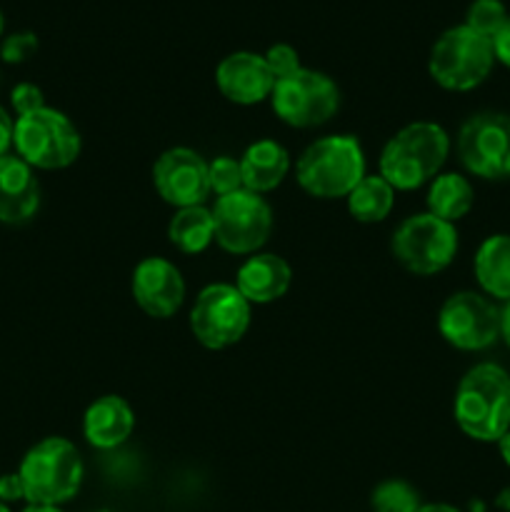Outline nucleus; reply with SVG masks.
<instances>
[{
    "instance_id": "f257e3e1",
    "label": "nucleus",
    "mask_w": 510,
    "mask_h": 512,
    "mask_svg": "<svg viewBox=\"0 0 510 512\" xmlns=\"http://www.w3.org/2000/svg\"><path fill=\"white\" fill-rule=\"evenodd\" d=\"M455 423L478 443H498L510 430V375L498 363H478L460 378Z\"/></svg>"
},
{
    "instance_id": "f03ea898",
    "label": "nucleus",
    "mask_w": 510,
    "mask_h": 512,
    "mask_svg": "<svg viewBox=\"0 0 510 512\" xmlns=\"http://www.w3.org/2000/svg\"><path fill=\"white\" fill-rule=\"evenodd\" d=\"M450 153V138L438 123L418 120L405 125L380 153V175L395 190H415L440 175Z\"/></svg>"
},
{
    "instance_id": "7ed1b4c3",
    "label": "nucleus",
    "mask_w": 510,
    "mask_h": 512,
    "mask_svg": "<svg viewBox=\"0 0 510 512\" xmlns=\"http://www.w3.org/2000/svg\"><path fill=\"white\" fill-rule=\"evenodd\" d=\"M298 185L313 198H348L365 178V155L355 135H325L315 140L295 165Z\"/></svg>"
},
{
    "instance_id": "20e7f679",
    "label": "nucleus",
    "mask_w": 510,
    "mask_h": 512,
    "mask_svg": "<svg viewBox=\"0 0 510 512\" xmlns=\"http://www.w3.org/2000/svg\"><path fill=\"white\" fill-rule=\"evenodd\" d=\"M83 458L65 438H45L25 453L20 463L25 500L30 505H63L83 485Z\"/></svg>"
},
{
    "instance_id": "39448f33",
    "label": "nucleus",
    "mask_w": 510,
    "mask_h": 512,
    "mask_svg": "<svg viewBox=\"0 0 510 512\" xmlns=\"http://www.w3.org/2000/svg\"><path fill=\"white\" fill-rule=\"evenodd\" d=\"M493 43L468 25L448 28L430 48L428 73L435 83L450 93H468L493 73Z\"/></svg>"
},
{
    "instance_id": "423d86ee",
    "label": "nucleus",
    "mask_w": 510,
    "mask_h": 512,
    "mask_svg": "<svg viewBox=\"0 0 510 512\" xmlns=\"http://www.w3.org/2000/svg\"><path fill=\"white\" fill-rule=\"evenodd\" d=\"M13 145L30 168L63 170L78 160L83 143L68 115L45 105L15 120Z\"/></svg>"
},
{
    "instance_id": "0eeeda50",
    "label": "nucleus",
    "mask_w": 510,
    "mask_h": 512,
    "mask_svg": "<svg viewBox=\"0 0 510 512\" xmlns=\"http://www.w3.org/2000/svg\"><path fill=\"white\" fill-rule=\"evenodd\" d=\"M390 250L408 273L435 275L458 255V230L430 213L410 215L395 228Z\"/></svg>"
},
{
    "instance_id": "6e6552de",
    "label": "nucleus",
    "mask_w": 510,
    "mask_h": 512,
    "mask_svg": "<svg viewBox=\"0 0 510 512\" xmlns=\"http://www.w3.org/2000/svg\"><path fill=\"white\" fill-rule=\"evenodd\" d=\"M275 115L293 128H318L325 125L340 108V90L320 70L300 68L288 78L275 80L270 93Z\"/></svg>"
},
{
    "instance_id": "1a4fd4ad",
    "label": "nucleus",
    "mask_w": 510,
    "mask_h": 512,
    "mask_svg": "<svg viewBox=\"0 0 510 512\" xmlns=\"http://www.w3.org/2000/svg\"><path fill=\"white\" fill-rule=\"evenodd\" d=\"M210 213L215 243L230 255H255L273 233V210L268 200L245 188L215 200Z\"/></svg>"
},
{
    "instance_id": "9d476101",
    "label": "nucleus",
    "mask_w": 510,
    "mask_h": 512,
    "mask_svg": "<svg viewBox=\"0 0 510 512\" xmlns=\"http://www.w3.org/2000/svg\"><path fill=\"white\" fill-rule=\"evenodd\" d=\"M250 328V303L230 283L203 288L190 310V330L208 350H223L238 343Z\"/></svg>"
},
{
    "instance_id": "9b49d317",
    "label": "nucleus",
    "mask_w": 510,
    "mask_h": 512,
    "mask_svg": "<svg viewBox=\"0 0 510 512\" xmlns=\"http://www.w3.org/2000/svg\"><path fill=\"white\" fill-rule=\"evenodd\" d=\"M458 158L470 175L483 180L510 178V115L478 113L470 115L458 133Z\"/></svg>"
},
{
    "instance_id": "f8f14e48",
    "label": "nucleus",
    "mask_w": 510,
    "mask_h": 512,
    "mask_svg": "<svg viewBox=\"0 0 510 512\" xmlns=\"http://www.w3.org/2000/svg\"><path fill=\"white\" fill-rule=\"evenodd\" d=\"M438 330L453 348L478 353L500 340V308L488 295L460 290L440 308Z\"/></svg>"
},
{
    "instance_id": "ddd939ff",
    "label": "nucleus",
    "mask_w": 510,
    "mask_h": 512,
    "mask_svg": "<svg viewBox=\"0 0 510 512\" xmlns=\"http://www.w3.org/2000/svg\"><path fill=\"white\" fill-rule=\"evenodd\" d=\"M153 185L173 208L203 205L210 195L208 163L190 148H170L155 160Z\"/></svg>"
},
{
    "instance_id": "4468645a",
    "label": "nucleus",
    "mask_w": 510,
    "mask_h": 512,
    "mask_svg": "<svg viewBox=\"0 0 510 512\" xmlns=\"http://www.w3.org/2000/svg\"><path fill=\"white\" fill-rule=\"evenodd\" d=\"M133 298L150 318H170L185 300L183 273L165 258H145L133 270Z\"/></svg>"
},
{
    "instance_id": "2eb2a0df",
    "label": "nucleus",
    "mask_w": 510,
    "mask_h": 512,
    "mask_svg": "<svg viewBox=\"0 0 510 512\" xmlns=\"http://www.w3.org/2000/svg\"><path fill=\"white\" fill-rule=\"evenodd\" d=\"M215 85L235 105H258L270 98L275 88V75L270 73L263 55L238 50L225 55L215 68Z\"/></svg>"
},
{
    "instance_id": "dca6fc26",
    "label": "nucleus",
    "mask_w": 510,
    "mask_h": 512,
    "mask_svg": "<svg viewBox=\"0 0 510 512\" xmlns=\"http://www.w3.org/2000/svg\"><path fill=\"white\" fill-rule=\"evenodd\" d=\"M40 183L33 168L18 155L0 158V223L23 225L38 213Z\"/></svg>"
},
{
    "instance_id": "f3484780",
    "label": "nucleus",
    "mask_w": 510,
    "mask_h": 512,
    "mask_svg": "<svg viewBox=\"0 0 510 512\" xmlns=\"http://www.w3.org/2000/svg\"><path fill=\"white\" fill-rule=\"evenodd\" d=\"M293 280V270L280 255L255 253L235 273V288L250 305H268L283 298Z\"/></svg>"
},
{
    "instance_id": "a211bd4d",
    "label": "nucleus",
    "mask_w": 510,
    "mask_h": 512,
    "mask_svg": "<svg viewBox=\"0 0 510 512\" xmlns=\"http://www.w3.org/2000/svg\"><path fill=\"white\" fill-rule=\"evenodd\" d=\"M135 413L120 395L93 400L83 415V435L93 448L115 450L133 435Z\"/></svg>"
},
{
    "instance_id": "6ab92c4d",
    "label": "nucleus",
    "mask_w": 510,
    "mask_h": 512,
    "mask_svg": "<svg viewBox=\"0 0 510 512\" xmlns=\"http://www.w3.org/2000/svg\"><path fill=\"white\" fill-rule=\"evenodd\" d=\"M243 188L250 193H270L278 188L290 173V155L275 140H255L240 158Z\"/></svg>"
},
{
    "instance_id": "aec40b11",
    "label": "nucleus",
    "mask_w": 510,
    "mask_h": 512,
    "mask_svg": "<svg viewBox=\"0 0 510 512\" xmlns=\"http://www.w3.org/2000/svg\"><path fill=\"white\" fill-rule=\"evenodd\" d=\"M475 280L483 295L495 300H510V235L495 233L480 243L473 260Z\"/></svg>"
},
{
    "instance_id": "412c9836",
    "label": "nucleus",
    "mask_w": 510,
    "mask_h": 512,
    "mask_svg": "<svg viewBox=\"0 0 510 512\" xmlns=\"http://www.w3.org/2000/svg\"><path fill=\"white\" fill-rule=\"evenodd\" d=\"M475 190L470 180L460 173L435 175L428 190V213L445 223H458L473 210Z\"/></svg>"
},
{
    "instance_id": "4be33fe9",
    "label": "nucleus",
    "mask_w": 510,
    "mask_h": 512,
    "mask_svg": "<svg viewBox=\"0 0 510 512\" xmlns=\"http://www.w3.org/2000/svg\"><path fill=\"white\" fill-rule=\"evenodd\" d=\"M168 240L185 255H198L215 240L213 213L205 205L178 208L168 223Z\"/></svg>"
},
{
    "instance_id": "5701e85b",
    "label": "nucleus",
    "mask_w": 510,
    "mask_h": 512,
    "mask_svg": "<svg viewBox=\"0 0 510 512\" xmlns=\"http://www.w3.org/2000/svg\"><path fill=\"white\" fill-rule=\"evenodd\" d=\"M348 213L358 223H380L395 205V188L383 175H365L348 193Z\"/></svg>"
},
{
    "instance_id": "b1692460",
    "label": "nucleus",
    "mask_w": 510,
    "mask_h": 512,
    "mask_svg": "<svg viewBox=\"0 0 510 512\" xmlns=\"http://www.w3.org/2000/svg\"><path fill=\"white\" fill-rule=\"evenodd\" d=\"M373 512H418L420 495L405 480H385L373 490L370 498Z\"/></svg>"
},
{
    "instance_id": "393cba45",
    "label": "nucleus",
    "mask_w": 510,
    "mask_h": 512,
    "mask_svg": "<svg viewBox=\"0 0 510 512\" xmlns=\"http://www.w3.org/2000/svg\"><path fill=\"white\" fill-rule=\"evenodd\" d=\"M508 10H505L503 0H473L465 13V23L470 30H475L483 38L493 40L498 35V30L503 28L505 20H508Z\"/></svg>"
},
{
    "instance_id": "a878e982",
    "label": "nucleus",
    "mask_w": 510,
    "mask_h": 512,
    "mask_svg": "<svg viewBox=\"0 0 510 512\" xmlns=\"http://www.w3.org/2000/svg\"><path fill=\"white\" fill-rule=\"evenodd\" d=\"M208 183H210V193H215L218 198L243 190L240 160L230 158V155H220V158H215L213 163H208Z\"/></svg>"
},
{
    "instance_id": "bb28decb",
    "label": "nucleus",
    "mask_w": 510,
    "mask_h": 512,
    "mask_svg": "<svg viewBox=\"0 0 510 512\" xmlns=\"http://www.w3.org/2000/svg\"><path fill=\"white\" fill-rule=\"evenodd\" d=\"M263 58H265V63H268L270 73L275 75V80L288 78V75L298 73V70L303 68V65H300L298 50H295L293 45H288V43L270 45L268 53H265Z\"/></svg>"
},
{
    "instance_id": "cd10ccee",
    "label": "nucleus",
    "mask_w": 510,
    "mask_h": 512,
    "mask_svg": "<svg viewBox=\"0 0 510 512\" xmlns=\"http://www.w3.org/2000/svg\"><path fill=\"white\" fill-rule=\"evenodd\" d=\"M35 50H38V35L30 33V30H20V33L8 35L0 45V58L5 63H25L28 58H33Z\"/></svg>"
},
{
    "instance_id": "c85d7f7f",
    "label": "nucleus",
    "mask_w": 510,
    "mask_h": 512,
    "mask_svg": "<svg viewBox=\"0 0 510 512\" xmlns=\"http://www.w3.org/2000/svg\"><path fill=\"white\" fill-rule=\"evenodd\" d=\"M10 103H13L18 118H23V115H30L35 113V110L45 108V95L38 85L18 83L13 88V93H10Z\"/></svg>"
},
{
    "instance_id": "c756f323",
    "label": "nucleus",
    "mask_w": 510,
    "mask_h": 512,
    "mask_svg": "<svg viewBox=\"0 0 510 512\" xmlns=\"http://www.w3.org/2000/svg\"><path fill=\"white\" fill-rule=\"evenodd\" d=\"M15 500H25L23 480L18 473L0 475V503H15Z\"/></svg>"
},
{
    "instance_id": "7c9ffc66",
    "label": "nucleus",
    "mask_w": 510,
    "mask_h": 512,
    "mask_svg": "<svg viewBox=\"0 0 510 512\" xmlns=\"http://www.w3.org/2000/svg\"><path fill=\"white\" fill-rule=\"evenodd\" d=\"M490 43H493L495 63H503L505 68H510V18L505 20V25L498 30V35Z\"/></svg>"
},
{
    "instance_id": "2f4dec72",
    "label": "nucleus",
    "mask_w": 510,
    "mask_h": 512,
    "mask_svg": "<svg viewBox=\"0 0 510 512\" xmlns=\"http://www.w3.org/2000/svg\"><path fill=\"white\" fill-rule=\"evenodd\" d=\"M13 133H15V120L10 118L8 110L0 108V158L8 155L10 145H13Z\"/></svg>"
},
{
    "instance_id": "473e14b6",
    "label": "nucleus",
    "mask_w": 510,
    "mask_h": 512,
    "mask_svg": "<svg viewBox=\"0 0 510 512\" xmlns=\"http://www.w3.org/2000/svg\"><path fill=\"white\" fill-rule=\"evenodd\" d=\"M500 338H503L505 345L510 348V300L500 308Z\"/></svg>"
},
{
    "instance_id": "72a5a7b5",
    "label": "nucleus",
    "mask_w": 510,
    "mask_h": 512,
    "mask_svg": "<svg viewBox=\"0 0 510 512\" xmlns=\"http://www.w3.org/2000/svg\"><path fill=\"white\" fill-rule=\"evenodd\" d=\"M498 450H500V458H503V463L510 468V430L498 440Z\"/></svg>"
},
{
    "instance_id": "f704fd0d",
    "label": "nucleus",
    "mask_w": 510,
    "mask_h": 512,
    "mask_svg": "<svg viewBox=\"0 0 510 512\" xmlns=\"http://www.w3.org/2000/svg\"><path fill=\"white\" fill-rule=\"evenodd\" d=\"M495 508L503 510V512H510V485L498 493V498H495Z\"/></svg>"
},
{
    "instance_id": "c9c22d12",
    "label": "nucleus",
    "mask_w": 510,
    "mask_h": 512,
    "mask_svg": "<svg viewBox=\"0 0 510 512\" xmlns=\"http://www.w3.org/2000/svg\"><path fill=\"white\" fill-rule=\"evenodd\" d=\"M418 512H460V510L445 503H428V505H420Z\"/></svg>"
},
{
    "instance_id": "e433bc0d",
    "label": "nucleus",
    "mask_w": 510,
    "mask_h": 512,
    "mask_svg": "<svg viewBox=\"0 0 510 512\" xmlns=\"http://www.w3.org/2000/svg\"><path fill=\"white\" fill-rule=\"evenodd\" d=\"M23 512H63L58 505H28Z\"/></svg>"
},
{
    "instance_id": "4c0bfd02",
    "label": "nucleus",
    "mask_w": 510,
    "mask_h": 512,
    "mask_svg": "<svg viewBox=\"0 0 510 512\" xmlns=\"http://www.w3.org/2000/svg\"><path fill=\"white\" fill-rule=\"evenodd\" d=\"M3 28H5V20H3V13H0V35H3Z\"/></svg>"
},
{
    "instance_id": "58836bf2",
    "label": "nucleus",
    "mask_w": 510,
    "mask_h": 512,
    "mask_svg": "<svg viewBox=\"0 0 510 512\" xmlns=\"http://www.w3.org/2000/svg\"><path fill=\"white\" fill-rule=\"evenodd\" d=\"M0 512H10V508L5 503H0Z\"/></svg>"
}]
</instances>
